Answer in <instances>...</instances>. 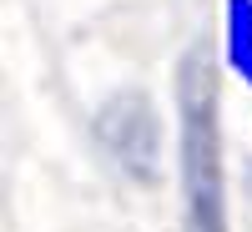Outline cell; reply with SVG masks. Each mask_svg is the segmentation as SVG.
<instances>
[{"instance_id":"obj_1","label":"cell","mask_w":252,"mask_h":232,"mask_svg":"<svg viewBox=\"0 0 252 232\" xmlns=\"http://www.w3.org/2000/svg\"><path fill=\"white\" fill-rule=\"evenodd\" d=\"M222 51L227 71L252 86V0H222Z\"/></svg>"}]
</instances>
